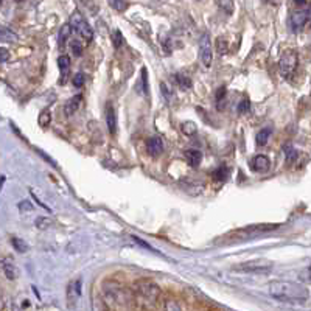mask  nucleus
<instances>
[{
    "mask_svg": "<svg viewBox=\"0 0 311 311\" xmlns=\"http://www.w3.org/2000/svg\"><path fill=\"white\" fill-rule=\"evenodd\" d=\"M269 294L279 302H288V303H305L309 297V293L303 285L288 282V280L271 282Z\"/></svg>",
    "mask_w": 311,
    "mask_h": 311,
    "instance_id": "nucleus-1",
    "label": "nucleus"
},
{
    "mask_svg": "<svg viewBox=\"0 0 311 311\" xmlns=\"http://www.w3.org/2000/svg\"><path fill=\"white\" fill-rule=\"evenodd\" d=\"M112 44H114L115 49H120L123 46V34H122L120 30H115L112 33Z\"/></svg>",
    "mask_w": 311,
    "mask_h": 311,
    "instance_id": "nucleus-27",
    "label": "nucleus"
},
{
    "mask_svg": "<svg viewBox=\"0 0 311 311\" xmlns=\"http://www.w3.org/2000/svg\"><path fill=\"white\" fill-rule=\"evenodd\" d=\"M0 37H2V41H8V42H16L19 36L8 27H2V31H0Z\"/></svg>",
    "mask_w": 311,
    "mask_h": 311,
    "instance_id": "nucleus-18",
    "label": "nucleus"
},
{
    "mask_svg": "<svg viewBox=\"0 0 311 311\" xmlns=\"http://www.w3.org/2000/svg\"><path fill=\"white\" fill-rule=\"evenodd\" d=\"M294 4H296L297 7H305V5H306V0H294Z\"/></svg>",
    "mask_w": 311,
    "mask_h": 311,
    "instance_id": "nucleus-41",
    "label": "nucleus"
},
{
    "mask_svg": "<svg viewBox=\"0 0 311 311\" xmlns=\"http://www.w3.org/2000/svg\"><path fill=\"white\" fill-rule=\"evenodd\" d=\"M58 67L61 70V84H65L67 81V76H69V72H70V58L67 55H61L58 58Z\"/></svg>",
    "mask_w": 311,
    "mask_h": 311,
    "instance_id": "nucleus-13",
    "label": "nucleus"
},
{
    "mask_svg": "<svg viewBox=\"0 0 311 311\" xmlns=\"http://www.w3.org/2000/svg\"><path fill=\"white\" fill-rule=\"evenodd\" d=\"M269 167H271V162H269V159L266 158V156H263V154L255 156V158L252 159V162H251V168L255 173H266L269 170Z\"/></svg>",
    "mask_w": 311,
    "mask_h": 311,
    "instance_id": "nucleus-10",
    "label": "nucleus"
},
{
    "mask_svg": "<svg viewBox=\"0 0 311 311\" xmlns=\"http://www.w3.org/2000/svg\"><path fill=\"white\" fill-rule=\"evenodd\" d=\"M229 168L227 167H219V168H216L213 173H212V176H213V179L215 181H218V182H223V181H226L227 179V176H229Z\"/></svg>",
    "mask_w": 311,
    "mask_h": 311,
    "instance_id": "nucleus-24",
    "label": "nucleus"
},
{
    "mask_svg": "<svg viewBox=\"0 0 311 311\" xmlns=\"http://www.w3.org/2000/svg\"><path fill=\"white\" fill-rule=\"evenodd\" d=\"M148 89H149V84H148V70L146 67L142 69V76H140V83L137 84V91H143V94H148Z\"/></svg>",
    "mask_w": 311,
    "mask_h": 311,
    "instance_id": "nucleus-20",
    "label": "nucleus"
},
{
    "mask_svg": "<svg viewBox=\"0 0 311 311\" xmlns=\"http://www.w3.org/2000/svg\"><path fill=\"white\" fill-rule=\"evenodd\" d=\"M36 152H39V154H41V156H42V158H44V159H46V161H47V162H50V165H52V167H53V168H58V165H56V162H55V161H53V159H52V158H49V156H47V154H44V152H42V151H41V149H36Z\"/></svg>",
    "mask_w": 311,
    "mask_h": 311,
    "instance_id": "nucleus-37",
    "label": "nucleus"
},
{
    "mask_svg": "<svg viewBox=\"0 0 311 311\" xmlns=\"http://www.w3.org/2000/svg\"><path fill=\"white\" fill-rule=\"evenodd\" d=\"M249 109H251V101L249 100H241L240 101V104H238V107H237V110H238V114H248L249 112Z\"/></svg>",
    "mask_w": 311,
    "mask_h": 311,
    "instance_id": "nucleus-30",
    "label": "nucleus"
},
{
    "mask_svg": "<svg viewBox=\"0 0 311 311\" xmlns=\"http://www.w3.org/2000/svg\"><path fill=\"white\" fill-rule=\"evenodd\" d=\"M199 56H201V61L206 67L212 65L213 52H212V44H210V36L207 33H204L199 39Z\"/></svg>",
    "mask_w": 311,
    "mask_h": 311,
    "instance_id": "nucleus-5",
    "label": "nucleus"
},
{
    "mask_svg": "<svg viewBox=\"0 0 311 311\" xmlns=\"http://www.w3.org/2000/svg\"><path fill=\"white\" fill-rule=\"evenodd\" d=\"M14 2H17V4H20V2H24V0H14Z\"/></svg>",
    "mask_w": 311,
    "mask_h": 311,
    "instance_id": "nucleus-42",
    "label": "nucleus"
},
{
    "mask_svg": "<svg viewBox=\"0 0 311 311\" xmlns=\"http://www.w3.org/2000/svg\"><path fill=\"white\" fill-rule=\"evenodd\" d=\"M308 17H309V11H303V10L294 11V13L291 14V19H290L291 27H293V31H299V30H302V27L306 24Z\"/></svg>",
    "mask_w": 311,
    "mask_h": 311,
    "instance_id": "nucleus-8",
    "label": "nucleus"
},
{
    "mask_svg": "<svg viewBox=\"0 0 311 311\" xmlns=\"http://www.w3.org/2000/svg\"><path fill=\"white\" fill-rule=\"evenodd\" d=\"M34 226H36L39 230H46V229H49V227H52V226H53V221H52V219H49L47 216H39V218H36Z\"/></svg>",
    "mask_w": 311,
    "mask_h": 311,
    "instance_id": "nucleus-23",
    "label": "nucleus"
},
{
    "mask_svg": "<svg viewBox=\"0 0 311 311\" xmlns=\"http://www.w3.org/2000/svg\"><path fill=\"white\" fill-rule=\"evenodd\" d=\"M181 129H182V132L185 136H194V134H196V131H198V126L194 125L193 122H184L181 125Z\"/></svg>",
    "mask_w": 311,
    "mask_h": 311,
    "instance_id": "nucleus-26",
    "label": "nucleus"
},
{
    "mask_svg": "<svg viewBox=\"0 0 311 311\" xmlns=\"http://www.w3.org/2000/svg\"><path fill=\"white\" fill-rule=\"evenodd\" d=\"M131 238H132V240H134V241H136V243H139V245H140V246H143V248H146V249H149V251H152V252H156V251H154V249H152V248H151V246H149V245H148V243H146V241H143V240H142V238H139V237H136V235H134V237H131Z\"/></svg>",
    "mask_w": 311,
    "mask_h": 311,
    "instance_id": "nucleus-36",
    "label": "nucleus"
},
{
    "mask_svg": "<svg viewBox=\"0 0 311 311\" xmlns=\"http://www.w3.org/2000/svg\"><path fill=\"white\" fill-rule=\"evenodd\" d=\"M80 2H81L83 5H86V8H89L92 14L97 11V5L94 4V0H80Z\"/></svg>",
    "mask_w": 311,
    "mask_h": 311,
    "instance_id": "nucleus-35",
    "label": "nucleus"
},
{
    "mask_svg": "<svg viewBox=\"0 0 311 311\" xmlns=\"http://www.w3.org/2000/svg\"><path fill=\"white\" fill-rule=\"evenodd\" d=\"M263 2H264L266 5H279L280 0H263Z\"/></svg>",
    "mask_w": 311,
    "mask_h": 311,
    "instance_id": "nucleus-40",
    "label": "nucleus"
},
{
    "mask_svg": "<svg viewBox=\"0 0 311 311\" xmlns=\"http://www.w3.org/2000/svg\"><path fill=\"white\" fill-rule=\"evenodd\" d=\"M106 125L107 129L112 136L117 134V114H115V107L112 103H107L106 106Z\"/></svg>",
    "mask_w": 311,
    "mask_h": 311,
    "instance_id": "nucleus-9",
    "label": "nucleus"
},
{
    "mask_svg": "<svg viewBox=\"0 0 311 311\" xmlns=\"http://www.w3.org/2000/svg\"><path fill=\"white\" fill-rule=\"evenodd\" d=\"M216 5L226 13V14H232L233 13V0H215Z\"/></svg>",
    "mask_w": 311,
    "mask_h": 311,
    "instance_id": "nucleus-25",
    "label": "nucleus"
},
{
    "mask_svg": "<svg viewBox=\"0 0 311 311\" xmlns=\"http://www.w3.org/2000/svg\"><path fill=\"white\" fill-rule=\"evenodd\" d=\"M11 246L14 248V251H17V252H20V254H24V252H27V251L30 249L28 243L24 241V238H17V237H13V238H11Z\"/></svg>",
    "mask_w": 311,
    "mask_h": 311,
    "instance_id": "nucleus-19",
    "label": "nucleus"
},
{
    "mask_svg": "<svg viewBox=\"0 0 311 311\" xmlns=\"http://www.w3.org/2000/svg\"><path fill=\"white\" fill-rule=\"evenodd\" d=\"M81 100H83V95H75V97H72V98L65 103V106H64L65 115L75 114V112L78 110V107H80V104H81Z\"/></svg>",
    "mask_w": 311,
    "mask_h": 311,
    "instance_id": "nucleus-14",
    "label": "nucleus"
},
{
    "mask_svg": "<svg viewBox=\"0 0 311 311\" xmlns=\"http://www.w3.org/2000/svg\"><path fill=\"white\" fill-rule=\"evenodd\" d=\"M107 4L117 11H125L128 8V4L125 2V0H107Z\"/></svg>",
    "mask_w": 311,
    "mask_h": 311,
    "instance_id": "nucleus-28",
    "label": "nucleus"
},
{
    "mask_svg": "<svg viewBox=\"0 0 311 311\" xmlns=\"http://www.w3.org/2000/svg\"><path fill=\"white\" fill-rule=\"evenodd\" d=\"M70 34H72V25H70V24L62 25V27H61V31H59V41H58L61 50L64 49V46H65V42H67V39L70 37Z\"/></svg>",
    "mask_w": 311,
    "mask_h": 311,
    "instance_id": "nucleus-15",
    "label": "nucleus"
},
{
    "mask_svg": "<svg viewBox=\"0 0 311 311\" xmlns=\"http://www.w3.org/2000/svg\"><path fill=\"white\" fill-rule=\"evenodd\" d=\"M52 122V114L49 109H44L41 114H39V119H37V123L39 126H42V128H47Z\"/></svg>",
    "mask_w": 311,
    "mask_h": 311,
    "instance_id": "nucleus-21",
    "label": "nucleus"
},
{
    "mask_svg": "<svg viewBox=\"0 0 311 311\" xmlns=\"http://www.w3.org/2000/svg\"><path fill=\"white\" fill-rule=\"evenodd\" d=\"M0 55H2V56H0V61H2L4 64L8 61V58H10V53H8V50L7 49H2V50H0Z\"/></svg>",
    "mask_w": 311,
    "mask_h": 311,
    "instance_id": "nucleus-38",
    "label": "nucleus"
},
{
    "mask_svg": "<svg viewBox=\"0 0 311 311\" xmlns=\"http://www.w3.org/2000/svg\"><path fill=\"white\" fill-rule=\"evenodd\" d=\"M17 207H19V210H20V212H24V213H25V212H31V210H33V206H31L28 201H22V203H19V206H17Z\"/></svg>",
    "mask_w": 311,
    "mask_h": 311,
    "instance_id": "nucleus-34",
    "label": "nucleus"
},
{
    "mask_svg": "<svg viewBox=\"0 0 311 311\" xmlns=\"http://www.w3.org/2000/svg\"><path fill=\"white\" fill-rule=\"evenodd\" d=\"M283 151H285V158H286V162H288V164H293V162L297 159L299 152H297V149H296L294 146L286 145V146L283 148Z\"/></svg>",
    "mask_w": 311,
    "mask_h": 311,
    "instance_id": "nucleus-22",
    "label": "nucleus"
},
{
    "mask_svg": "<svg viewBox=\"0 0 311 311\" xmlns=\"http://www.w3.org/2000/svg\"><path fill=\"white\" fill-rule=\"evenodd\" d=\"M297 65H299V56L296 52L293 50H288L282 55L280 61H279V69H280V73L283 78L286 80H291L294 76L296 70H297Z\"/></svg>",
    "mask_w": 311,
    "mask_h": 311,
    "instance_id": "nucleus-2",
    "label": "nucleus"
},
{
    "mask_svg": "<svg viewBox=\"0 0 311 311\" xmlns=\"http://www.w3.org/2000/svg\"><path fill=\"white\" fill-rule=\"evenodd\" d=\"M84 81H86V76H84L83 73H76V75L72 78V83H73L75 87H81V86L84 84Z\"/></svg>",
    "mask_w": 311,
    "mask_h": 311,
    "instance_id": "nucleus-29",
    "label": "nucleus"
},
{
    "mask_svg": "<svg viewBox=\"0 0 311 311\" xmlns=\"http://www.w3.org/2000/svg\"><path fill=\"white\" fill-rule=\"evenodd\" d=\"M174 81L179 86V89H182V91H187V89L191 87V80L184 73H176L174 75Z\"/></svg>",
    "mask_w": 311,
    "mask_h": 311,
    "instance_id": "nucleus-16",
    "label": "nucleus"
},
{
    "mask_svg": "<svg viewBox=\"0 0 311 311\" xmlns=\"http://www.w3.org/2000/svg\"><path fill=\"white\" fill-rule=\"evenodd\" d=\"M70 25L72 28L80 34L83 39H86V41H92V37H94V31L91 28V25L86 22V19L83 17V14L80 11H73L72 16H70Z\"/></svg>",
    "mask_w": 311,
    "mask_h": 311,
    "instance_id": "nucleus-3",
    "label": "nucleus"
},
{
    "mask_svg": "<svg viewBox=\"0 0 311 311\" xmlns=\"http://www.w3.org/2000/svg\"><path fill=\"white\" fill-rule=\"evenodd\" d=\"M271 134H272V128H271V126H268V128H263V129H260V132L257 134V145H260V146H264V145L268 143V140H269Z\"/></svg>",
    "mask_w": 311,
    "mask_h": 311,
    "instance_id": "nucleus-17",
    "label": "nucleus"
},
{
    "mask_svg": "<svg viewBox=\"0 0 311 311\" xmlns=\"http://www.w3.org/2000/svg\"><path fill=\"white\" fill-rule=\"evenodd\" d=\"M2 269H4V274L7 276L8 280H16L19 277V268L16 266L13 257H5L2 260Z\"/></svg>",
    "mask_w": 311,
    "mask_h": 311,
    "instance_id": "nucleus-7",
    "label": "nucleus"
},
{
    "mask_svg": "<svg viewBox=\"0 0 311 311\" xmlns=\"http://www.w3.org/2000/svg\"><path fill=\"white\" fill-rule=\"evenodd\" d=\"M72 52H73V55L75 56H81L83 55V46L80 44V41H72Z\"/></svg>",
    "mask_w": 311,
    "mask_h": 311,
    "instance_id": "nucleus-32",
    "label": "nucleus"
},
{
    "mask_svg": "<svg viewBox=\"0 0 311 311\" xmlns=\"http://www.w3.org/2000/svg\"><path fill=\"white\" fill-rule=\"evenodd\" d=\"M165 308H167V309H182V306L176 305V303H174V300H173V302H170V300H168V303L165 305Z\"/></svg>",
    "mask_w": 311,
    "mask_h": 311,
    "instance_id": "nucleus-39",
    "label": "nucleus"
},
{
    "mask_svg": "<svg viewBox=\"0 0 311 311\" xmlns=\"http://www.w3.org/2000/svg\"><path fill=\"white\" fill-rule=\"evenodd\" d=\"M232 271L237 272H251V274H269L272 271V264L269 261L263 260H254V261H246L238 266H233Z\"/></svg>",
    "mask_w": 311,
    "mask_h": 311,
    "instance_id": "nucleus-4",
    "label": "nucleus"
},
{
    "mask_svg": "<svg viewBox=\"0 0 311 311\" xmlns=\"http://www.w3.org/2000/svg\"><path fill=\"white\" fill-rule=\"evenodd\" d=\"M137 290L140 291L142 296L151 299V300H156L159 296V286L158 285H154L151 282H146V280H142L137 283Z\"/></svg>",
    "mask_w": 311,
    "mask_h": 311,
    "instance_id": "nucleus-6",
    "label": "nucleus"
},
{
    "mask_svg": "<svg viewBox=\"0 0 311 311\" xmlns=\"http://www.w3.org/2000/svg\"><path fill=\"white\" fill-rule=\"evenodd\" d=\"M148 152L152 158H158L164 152V140L161 137H151L148 140Z\"/></svg>",
    "mask_w": 311,
    "mask_h": 311,
    "instance_id": "nucleus-12",
    "label": "nucleus"
},
{
    "mask_svg": "<svg viewBox=\"0 0 311 311\" xmlns=\"http://www.w3.org/2000/svg\"><path fill=\"white\" fill-rule=\"evenodd\" d=\"M216 49H218V52H219L221 55H224V53L227 52V42H226V39H223V37L216 39Z\"/></svg>",
    "mask_w": 311,
    "mask_h": 311,
    "instance_id": "nucleus-33",
    "label": "nucleus"
},
{
    "mask_svg": "<svg viewBox=\"0 0 311 311\" xmlns=\"http://www.w3.org/2000/svg\"><path fill=\"white\" fill-rule=\"evenodd\" d=\"M226 94H227V89L224 87V86H221V87H218L216 89V94H215V100H216V103H218V107H219V104H221V101L226 98Z\"/></svg>",
    "mask_w": 311,
    "mask_h": 311,
    "instance_id": "nucleus-31",
    "label": "nucleus"
},
{
    "mask_svg": "<svg viewBox=\"0 0 311 311\" xmlns=\"http://www.w3.org/2000/svg\"><path fill=\"white\" fill-rule=\"evenodd\" d=\"M184 158L191 168H198L203 162V152L199 149H187L184 152Z\"/></svg>",
    "mask_w": 311,
    "mask_h": 311,
    "instance_id": "nucleus-11",
    "label": "nucleus"
}]
</instances>
